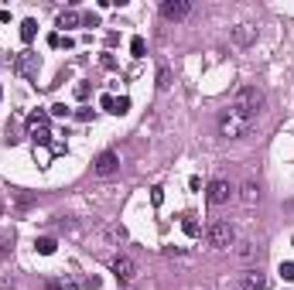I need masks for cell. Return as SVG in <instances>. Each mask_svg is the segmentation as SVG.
Returning a JSON list of instances; mask_svg holds the SVG:
<instances>
[{
    "label": "cell",
    "instance_id": "6da1fadb",
    "mask_svg": "<svg viewBox=\"0 0 294 290\" xmlns=\"http://www.w3.org/2000/svg\"><path fill=\"white\" fill-rule=\"evenodd\" d=\"M263 102H267V96H263L257 86H243V89H236V96H233V102H229V110H236L239 116H247V120H257L263 110Z\"/></svg>",
    "mask_w": 294,
    "mask_h": 290
},
{
    "label": "cell",
    "instance_id": "7a4b0ae2",
    "mask_svg": "<svg viewBox=\"0 0 294 290\" xmlns=\"http://www.w3.org/2000/svg\"><path fill=\"white\" fill-rule=\"evenodd\" d=\"M250 130H253V120L239 116L236 110H223V113H219V137L239 140V137H250Z\"/></svg>",
    "mask_w": 294,
    "mask_h": 290
},
{
    "label": "cell",
    "instance_id": "3957f363",
    "mask_svg": "<svg viewBox=\"0 0 294 290\" xmlns=\"http://www.w3.org/2000/svg\"><path fill=\"white\" fill-rule=\"evenodd\" d=\"M205 235H209V246H215V249L236 246V229H233V222H212Z\"/></svg>",
    "mask_w": 294,
    "mask_h": 290
},
{
    "label": "cell",
    "instance_id": "277c9868",
    "mask_svg": "<svg viewBox=\"0 0 294 290\" xmlns=\"http://www.w3.org/2000/svg\"><path fill=\"white\" fill-rule=\"evenodd\" d=\"M161 14H164L168 21H185V17L192 14V0H164V4H161Z\"/></svg>",
    "mask_w": 294,
    "mask_h": 290
},
{
    "label": "cell",
    "instance_id": "5b68a950",
    "mask_svg": "<svg viewBox=\"0 0 294 290\" xmlns=\"http://www.w3.org/2000/svg\"><path fill=\"white\" fill-rule=\"evenodd\" d=\"M116 168H120V154H116V150H103V154L92 161V171L103 174V178H106V174H113Z\"/></svg>",
    "mask_w": 294,
    "mask_h": 290
},
{
    "label": "cell",
    "instance_id": "8992f818",
    "mask_svg": "<svg viewBox=\"0 0 294 290\" xmlns=\"http://www.w3.org/2000/svg\"><path fill=\"white\" fill-rule=\"evenodd\" d=\"M110 270H113V277L120 280V283H130V280L137 277V263H134L130 256H116V259H113V267H110Z\"/></svg>",
    "mask_w": 294,
    "mask_h": 290
},
{
    "label": "cell",
    "instance_id": "52a82bcc",
    "mask_svg": "<svg viewBox=\"0 0 294 290\" xmlns=\"http://www.w3.org/2000/svg\"><path fill=\"white\" fill-rule=\"evenodd\" d=\"M14 72H17V75H34V72H38V55H34V51H21V55L14 58Z\"/></svg>",
    "mask_w": 294,
    "mask_h": 290
},
{
    "label": "cell",
    "instance_id": "ba28073f",
    "mask_svg": "<svg viewBox=\"0 0 294 290\" xmlns=\"http://www.w3.org/2000/svg\"><path fill=\"white\" fill-rule=\"evenodd\" d=\"M229 198H233L229 181H212V184H209V201H212V205H226Z\"/></svg>",
    "mask_w": 294,
    "mask_h": 290
},
{
    "label": "cell",
    "instance_id": "9c48e42d",
    "mask_svg": "<svg viewBox=\"0 0 294 290\" xmlns=\"http://www.w3.org/2000/svg\"><path fill=\"white\" fill-rule=\"evenodd\" d=\"M233 41H236L239 48H250L257 41V28H253V24H236V28H233Z\"/></svg>",
    "mask_w": 294,
    "mask_h": 290
},
{
    "label": "cell",
    "instance_id": "30bf717a",
    "mask_svg": "<svg viewBox=\"0 0 294 290\" xmlns=\"http://www.w3.org/2000/svg\"><path fill=\"white\" fill-rule=\"evenodd\" d=\"M239 201H243V205H247V208H253V205H257V201H260V188H257V184H253V181H247V184H243V188H239Z\"/></svg>",
    "mask_w": 294,
    "mask_h": 290
},
{
    "label": "cell",
    "instance_id": "8fae6325",
    "mask_svg": "<svg viewBox=\"0 0 294 290\" xmlns=\"http://www.w3.org/2000/svg\"><path fill=\"white\" fill-rule=\"evenodd\" d=\"M55 239H52V235H45V239H38V243H34V249H38V253H41V256H52V253H55Z\"/></svg>",
    "mask_w": 294,
    "mask_h": 290
},
{
    "label": "cell",
    "instance_id": "7c38bea8",
    "mask_svg": "<svg viewBox=\"0 0 294 290\" xmlns=\"http://www.w3.org/2000/svg\"><path fill=\"white\" fill-rule=\"evenodd\" d=\"M82 17L76 11H62V17H58V28H76V24H79Z\"/></svg>",
    "mask_w": 294,
    "mask_h": 290
},
{
    "label": "cell",
    "instance_id": "4fadbf2b",
    "mask_svg": "<svg viewBox=\"0 0 294 290\" xmlns=\"http://www.w3.org/2000/svg\"><path fill=\"white\" fill-rule=\"evenodd\" d=\"M263 287H267L263 273H247V290H263Z\"/></svg>",
    "mask_w": 294,
    "mask_h": 290
},
{
    "label": "cell",
    "instance_id": "5bb4252c",
    "mask_svg": "<svg viewBox=\"0 0 294 290\" xmlns=\"http://www.w3.org/2000/svg\"><path fill=\"white\" fill-rule=\"evenodd\" d=\"M31 137H34V144H48V140H52L48 126H31Z\"/></svg>",
    "mask_w": 294,
    "mask_h": 290
},
{
    "label": "cell",
    "instance_id": "9a60e30c",
    "mask_svg": "<svg viewBox=\"0 0 294 290\" xmlns=\"http://www.w3.org/2000/svg\"><path fill=\"white\" fill-rule=\"evenodd\" d=\"M14 253V235H0V259Z\"/></svg>",
    "mask_w": 294,
    "mask_h": 290
},
{
    "label": "cell",
    "instance_id": "2e32d148",
    "mask_svg": "<svg viewBox=\"0 0 294 290\" xmlns=\"http://www.w3.org/2000/svg\"><path fill=\"white\" fill-rule=\"evenodd\" d=\"M34 31H38V24H34L31 17H28V21L21 24V38H24V41H31V38H34Z\"/></svg>",
    "mask_w": 294,
    "mask_h": 290
},
{
    "label": "cell",
    "instance_id": "e0dca14e",
    "mask_svg": "<svg viewBox=\"0 0 294 290\" xmlns=\"http://www.w3.org/2000/svg\"><path fill=\"white\" fill-rule=\"evenodd\" d=\"M171 86V72H168V65H161L158 68V89H168Z\"/></svg>",
    "mask_w": 294,
    "mask_h": 290
},
{
    "label": "cell",
    "instance_id": "ac0fdd59",
    "mask_svg": "<svg viewBox=\"0 0 294 290\" xmlns=\"http://www.w3.org/2000/svg\"><path fill=\"white\" fill-rule=\"evenodd\" d=\"M130 51H134V58H144V51H147L144 38H134V41H130Z\"/></svg>",
    "mask_w": 294,
    "mask_h": 290
},
{
    "label": "cell",
    "instance_id": "d6986e66",
    "mask_svg": "<svg viewBox=\"0 0 294 290\" xmlns=\"http://www.w3.org/2000/svg\"><path fill=\"white\" fill-rule=\"evenodd\" d=\"M236 256L250 259V256H253V243H236Z\"/></svg>",
    "mask_w": 294,
    "mask_h": 290
},
{
    "label": "cell",
    "instance_id": "ffe728a7",
    "mask_svg": "<svg viewBox=\"0 0 294 290\" xmlns=\"http://www.w3.org/2000/svg\"><path fill=\"white\" fill-rule=\"evenodd\" d=\"M127 110H130V99H127V96H120V99H113V113H116V116H124Z\"/></svg>",
    "mask_w": 294,
    "mask_h": 290
},
{
    "label": "cell",
    "instance_id": "44dd1931",
    "mask_svg": "<svg viewBox=\"0 0 294 290\" xmlns=\"http://www.w3.org/2000/svg\"><path fill=\"white\" fill-rule=\"evenodd\" d=\"M28 126H48V113H34L28 120Z\"/></svg>",
    "mask_w": 294,
    "mask_h": 290
},
{
    "label": "cell",
    "instance_id": "7402d4cb",
    "mask_svg": "<svg viewBox=\"0 0 294 290\" xmlns=\"http://www.w3.org/2000/svg\"><path fill=\"white\" fill-rule=\"evenodd\" d=\"M110 235H113V239H120V243H124V239H127V229H124V225H110Z\"/></svg>",
    "mask_w": 294,
    "mask_h": 290
},
{
    "label": "cell",
    "instance_id": "603a6c76",
    "mask_svg": "<svg viewBox=\"0 0 294 290\" xmlns=\"http://www.w3.org/2000/svg\"><path fill=\"white\" fill-rule=\"evenodd\" d=\"M281 277L284 280H294V263H281Z\"/></svg>",
    "mask_w": 294,
    "mask_h": 290
},
{
    "label": "cell",
    "instance_id": "cb8c5ba5",
    "mask_svg": "<svg viewBox=\"0 0 294 290\" xmlns=\"http://www.w3.org/2000/svg\"><path fill=\"white\" fill-rule=\"evenodd\" d=\"M151 201H154V205H161V201H164V191H161V188H151Z\"/></svg>",
    "mask_w": 294,
    "mask_h": 290
},
{
    "label": "cell",
    "instance_id": "d4e9b609",
    "mask_svg": "<svg viewBox=\"0 0 294 290\" xmlns=\"http://www.w3.org/2000/svg\"><path fill=\"white\" fill-rule=\"evenodd\" d=\"M82 21L89 24V28H100V17H96V14H86V17H82Z\"/></svg>",
    "mask_w": 294,
    "mask_h": 290
},
{
    "label": "cell",
    "instance_id": "484cf974",
    "mask_svg": "<svg viewBox=\"0 0 294 290\" xmlns=\"http://www.w3.org/2000/svg\"><path fill=\"white\" fill-rule=\"evenodd\" d=\"M65 113H68V110L62 106V102H55V106H52V116H65Z\"/></svg>",
    "mask_w": 294,
    "mask_h": 290
},
{
    "label": "cell",
    "instance_id": "4316f807",
    "mask_svg": "<svg viewBox=\"0 0 294 290\" xmlns=\"http://www.w3.org/2000/svg\"><path fill=\"white\" fill-rule=\"evenodd\" d=\"M185 232H188V235H199V225H195L192 219H188V222H185Z\"/></svg>",
    "mask_w": 294,
    "mask_h": 290
},
{
    "label": "cell",
    "instance_id": "83f0119b",
    "mask_svg": "<svg viewBox=\"0 0 294 290\" xmlns=\"http://www.w3.org/2000/svg\"><path fill=\"white\" fill-rule=\"evenodd\" d=\"M48 290H62V283H55V280H52V283H48Z\"/></svg>",
    "mask_w": 294,
    "mask_h": 290
},
{
    "label": "cell",
    "instance_id": "f1b7e54d",
    "mask_svg": "<svg viewBox=\"0 0 294 290\" xmlns=\"http://www.w3.org/2000/svg\"><path fill=\"white\" fill-rule=\"evenodd\" d=\"M0 99H4V89H0Z\"/></svg>",
    "mask_w": 294,
    "mask_h": 290
},
{
    "label": "cell",
    "instance_id": "f546056e",
    "mask_svg": "<svg viewBox=\"0 0 294 290\" xmlns=\"http://www.w3.org/2000/svg\"><path fill=\"white\" fill-rule=\"evenodd\" d=\"M291 243H294V239H291Z\"/></svg>",
    "mask_w": 294,
    "mask_h": 290
}]
</instances>
